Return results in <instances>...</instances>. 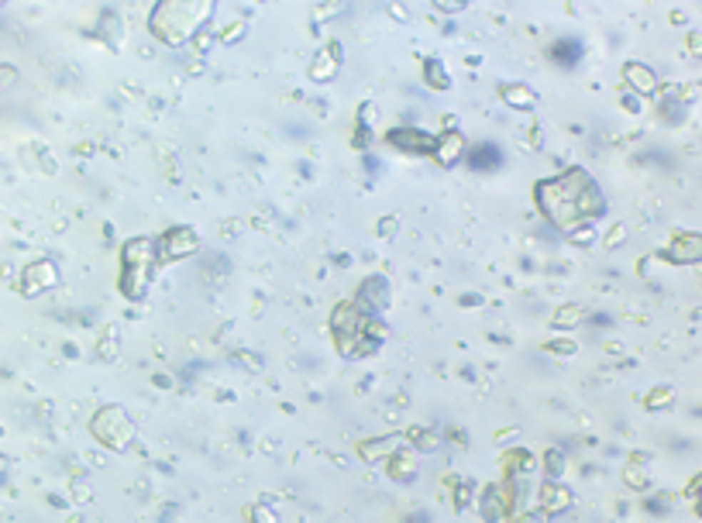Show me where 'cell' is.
<instances>
[{
    "instance_id": "6da1fadb",
    "label": "cell",
    "mask_w": 702,
    "mask_h": 523,
    "mask_svg": "<svg viewBox=\"0 0 702 523\" xmlns=\"http://www.w3.org/2000/svg\"><path fill=\"white\" fill-rule=\"evenodd\" d=\"M537 200L558 228H571L579 220H592L596 213H603V196L596 190V183L579 169L558 176L554 183H541Z\"/></svg>"
},
{
    "instance_id": "7a4b0ae2",
    "label": "cell",
    "mask_w": 702,
    "mask_h": 523,
    "mask_svg": "<svg viewBox=\"0 0 702 523\" xmlns=\"http://www.w3.org/2000/svg\"><path fill=\"white\" fill-rule=\"evenodd\" d=\"M210 14V7L207 4H166V7H158L156 11V31H158V39H166V41H183V39H190L196 31V24Z\"/></svg>"
},
{
    "instance_id": "3957f363",
    "label": "cell",
    "mask_w": 702,
    "mask_h": 523,
    "mask_svg": "<svg viewBox=\"0 0 702 523\" xmlns=\"http://www.w3.org/2000/svg\"><path fill=\"white\" fill-rule=\"evenodd\" d=\"M148 272H152V248H148V241L145 238H138L131 241L128 248H124V293L138 300L145 286H148Z\"/></svg>"
},
{
    "instance_id": "277c9868",
    "label": "cell",
    "mask_w": 702,
    "mask_h": 523,
    "mask_svg": "<svg viewBox=\"0 0 702 523\" xmlns=\"http://www.w3.org/2000/svg\"><path fill=\"white\" fill-rule=\"evenodd\" d=\"M93 434H97L103 445H114V447H124L131 441V420L124 417V410H100V417L93 420Z\"/></svg>"
},
{
    "instance_id": "5b68a950",
    "label": "cell",
    "mask_w": 702,
    "mask_h": 523,
    "mask_svg": "<svg viewBox=\"0 0 702 523\" xmlns=\"http://www.w3.org/2000/svg\"><path fill=\"white\" fill-rule=\"evenodd\" d=\"M190 248H196L193 231H173L169 238H162V252H166V258H179V255H186Z\"/></svg>"
},
{
    "instance_id": "8992f818",
    "label": "cell",
    "mask_w": 702,
    "mask_h": 523,
    "mask_svg": "<svg viewBox=\"0 0 702 523\" xmlns=\"http://www.w3.org/2000/svg\"><path fill=\"white\" fill-rule=\"evenodd\" d=\"M462 152H465V138H462V135H444V141L437 145V158H441L444 166L458 162V158H462Z\"/></svg>"
},
{
    "instance_id": "52a82bcc",
    "label": "cell",
    "mask_w": 702,
    "mask_h": 523,
    "mask_svg": "<svg viewBox=\"0 0 702 523\" xmlns=\"http://www.w3.org/2000/svg\"><path fill=\"white\" fill-rule=\"evenodd\" d=\"M390 141L392 145H403V148H417V152H427L430 148V138L424 131H392Z\"/></svg>"
},
{
    "instance_id": "ba28073f",
    "label": "cell",
    "mask_w": 702,
    "mask_h": 523,
    "mask_svg": "<svg viewBox=\"0 0 702 523\" xmlns=\"http://www.w3.org/2000/svg\"><path fill=\"white\" fill-rule=\"evenodd\" d=\"M362 296H369V307L372 310H379V307L390 303V286H386L382 279H369V283L362 286Z\"/></svg>"
},
{
    "instance_id": "9c48e42d",
    "label": "cell",
    "mask_w": 702,
    "mask_h": 523,
    "mask_svg": "<svg viewBox=\"0 0 702 523\" xmlns=\"http://www.w3.org/2000/svg\"><path fill=\"white\" fill-rule=\"evenodd\" d=\"M468 162H472V169H492V166H499V148L479 145V148L468 156Z\"/></svg>"
},
{
    "instance_id": "30bf717a",
    "label": "cell",
    "mask_w": 702,
    "mask_h": 523,
    "mask_svg": "<svg viewBox=\"0 0 702 523\" xmlns=\"http://www.w3.org/2000/svg\"><path fill=\"white\" fill-rule=\"evenodd\" d=\"M568 503H571L568 489H561V485H551V482H547V489H544V506H547V509H551V513H558V509H565Z\"/></svg>"
},
{
    "instance_id": "8fae6325",
    "label": "cell",
    "mask_w": 702,
    "mask_h": 523,
    "mask_svg": "<svg viewBox=\"0 0 702 523\" xmlns=\"http://www.w3.org/2000/svg\"><path fill=\"white\" fill-rule=\"evenodd\" d=\"M626 79H630V83H637V90H644V93H651V90H654V83H658L654 73H651V69H644V66H626Z\"/></svg>"
},
{
    "instance_id": "7c38bea8",
    "label": "cell",
    "mask_w": 702,
    "mask_h": 523,
    "mask_svg": "<svg viewBox=\"0 0 702 523\" xmlns=\"http://www.w3.org/2000/svg\"><path fill=\"white\" fill-rule=\"evenodd\" d=\"M503 100L513 103V107H534V103H537V97H534L530 90H524V86H507V90H503Z\"/></svg>"
},
{
    "instance_id": "4fadbf2b",
    "label": "cell",
    "mask_w": 702,
    "mask_h": 523,
    "mask_svg": "<svg viewBox=\"0 0 702 523\" xmlns=\"http://www.w3.org/2000/svg\"><path fill=\"white\" fill-rule=\"evenodd\" d=\"M579 56H582L579 41H558V45H554V59H558V62H565V66H571Z\"/></svg>"
},
{
    "instance_id": "5bb4252c",
    "label": "cell",
    "mask_w": 702,
    "mask_h": 523,
    "mask_svg": "<svg viewBox=\"0 0 702 523\" xmlns=\"http://www.w3.org/2000/svg\"><path fill=\"white\" fill-rule=\"evenodd\" d=\"M427 79H430L434 90H444V86H448V73H444L437 62H427Z\"/></svg>"
},
{
    "instance_id": "9a60e30c",
    "label": "cell",
    "mask_w": 702,
    "mask_h": 523,
    "mask_svg": "<svg viewBox=\"0 0 702 523\" xmlns=\"http://www.w3.org/2000/svg\"><path fill=\"white\" fill-rule=\"evenodd\" d=\"M547 472H554V475L561 472V458L558 455H547Z\"/></svg>"
}]
</instances>
